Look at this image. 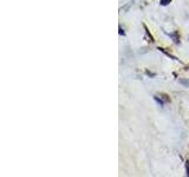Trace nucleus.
Wrapping results in <instances>:
<instances>
[{"mask_svg":"<svg viewBox=\"0 0 189 177\" xmlns=\"http://www.w3.org/2000/svg\"><path fill=\"white\" fill-rule=\"evenodd\" d=\"M180 83H181L182 85H184V86L189 87V80H184V79H180Z\"/></svg>","mask_w":189,"mask_h":177,"instance_id":"obj_1","label":"nucleus"},{"mask_svg":"<svg viewBox=\"0 0 189 177\" xmlns=\"http://www.w3.org/2000/svg\"><path fill=\"white\" fill-rule=\"evenodd\" d=\"M169 2H171V0H161V5H163V6H167Z\"/></svg>","mask_w":189,"mask_h":177,"instance_id":"obj_2","label":"nucleus"},{"mask_svg":"<svg viewBox=\"0 0 189 177\" xmlns=\"http://www.w3.org/2000/svg\"><path fill=\"white\" fill-rule=\"evenodd\" d=\"M119 34H123V35H124V31L122 30V27H119Z\"/></svg>","mask_w":189,"mask_h":177,"instance_id":"obj_3","label":"nucleus"}]
</instances>
